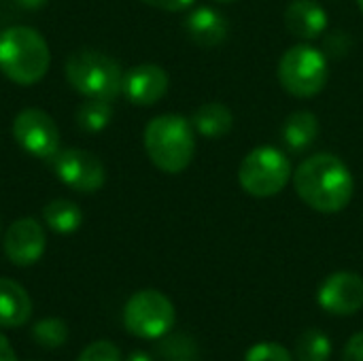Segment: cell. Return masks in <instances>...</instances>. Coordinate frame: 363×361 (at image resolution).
Returning <instances> with one entry per match:
<instances>
[{"instance_id":"25","label":"cell","mask_w":363,"mask_h":361,"mask_svg":"<svg viewBox=\"0 0 363 361\" xmlns=\"http://www.w3.org/2000/svg\"><path fill=\"white\" fill-rule=\"evenodd\" d=\"M342 361H363V332H357L351 336V340L345 347Z\"/></svg>"},{"instance_id":"11","label":"cell","mask_w":363,"mask_h":361,"mask_svg":"<svg viewBox=\"0 0 363 361\" xmlns=\"http://www.w3.org/2000/svg\"><path fill=\"white\" fill-rule=\"evenodd\" d=\"M319 304L338 317L355 315L363 306V279L355 272H334L319 289Z\"/></svg>"},{"instance_id":"4","label":"cell","mask_w":363,"mask_h":361,"mask_svg":"<svg viewBox=\"0 0 363 361\" xmlns=\"http://www.w3.org/2000/svg\"><path fill=\"white\" fill-rule=\"evenodd\" d=\"M64 74L74 91L87 100L113 102L121 94L123 70L117 60L94 49H79L68 55Z\"/></svg>"},{"instance_id":"30","label":"cell","mask_w":363,"mask_h":361,"mask_svg":"<svg viewBox=\"0 0 363 361\" xmlns=\"http://www.w3.org/2000/svg\"><path fill=\"white\" fill-rule=\"evenodd\" d=\"M357 4H359V9H362V13H363V0H357Z\"/></svg>"},{"instance_id":"16","label":"cell","mask_w":363,"mask_h":361,"mask_svg":"<svg viewBox=\"0 0 363 361\" xmlns=\"http://www.w3.org/2000/svg\"><path fill=\"white\" fill-rule=\"evenodd\" d=\"M191 126L204 138H223L232 132L234 115L221 102H206L200 104L191 115Z\"/></svg>"},{"instance_id":"15","label":"cell","mask_w":363,"mask_h":361,"mask_svg":"<svg viewBox=\"0 0 363 361\" xmlns=\"http://www.w3.org/2000/svg\"><path fill=\"white\" fill-rule=\"evenodd\" d=\"M32 317L28 291L13 279L0 277V328H19Z\"/></svg>"},{"instance_id":"6","label":"cell","mask_w":363,"mask_h":361,"mask_svg":"<svg viewBox=\"0 0 363 361\" xmlns=\"http://www.w3.org/2000/svg\"><path fill=\"white\" fill-rule=\"evenodd\" d=\"M291 174L289 157L281 149L264 145L245 155L238 168V183L253 198H272L285 189Z\"/></svg>"},{"instance_id":"28","label":"cell","mask_w":363,"mask_h":361,"mask_svg":"<svg viewBox=\"0 0 363 361\" xmlns=\"http://www.w3.org/2000/svg\"><path fill=\"white\" fill-rule=\"evenodd\" d=\"M45 2H47V0H13L15 6L26 9V11H38V9L45 6Z\"/></svg>"},{"instance_id":"29","label":"cell","mask_w":363,"mask_h":361,"mask_svg":"<svg viewBox=\"0 0 363 361\" xmlns=\"http://www.w3.org/2000/svg\"><path fill=\"white\" fill-rule=\"evenodd\" d=\"M125 361H153L147 353H143V351H134V353H130L128 355V360Z\"/></svg>"},{"instance_id":"3","label":"cell","mask_w":363,"mask_h":361,"mask_svg":"<svg viewBox=\"0 0 363 361\" xmlns=\"http://www.w3.org/2000/svg\"><path fill=\"white\" fill-rule=\"evenodd\" d=\"M51 64L49 45L30 26H13L0 32V70L17 85L38 83Z\"/></svg>"},{"instance_id":"24","label":"cell","mask_w":363,"mask_h":361,"mask_svg":"<svg viewBox=\"0 0 363 361\" xmlns=\"http://www.w3.org/2000/svg\"><path fill=\"white\" fill-rule=\"evenodd\" d=\"M323 53H325V57H342V55H347L349 51H351V38H349V34H345V32H340V30H336V32H330L328 36H325V43H323Z\"/></svg>"},{"instance_id":"2","label":"cell","mask_w":363,"mask_h":361,"mask_svg":"<svg viewBox=\"0 0 363 361\" xmlns=\"http://www.w3.org/2000/svg\"><path fill=\"white\" fill-rule=\"evenodd\" d=\"M145 151L155 168L166 174L183 172L196 153V134L191 121L181 115H157L145 128Z\"/></svg>"},{"instance_id":"22","label":"cell","mask_w":363,"mask_h":361,"mask_svg":"<svg viewBox=\"0 0 363 361\" xmlns=\"http://www.w3.org/2000/svg\"><path fill=\"white\" fill-rule=\"evenodd\" d=\"M245 361H294V355L277 343H259L251 347L245 355Z\"/></svg>"},{"instance_id":"13","label":"cell","mask_w":363,"mask_h":361,"mask_svg":"<svg viewBox=\"0 0 363 361\" xmlns=\"http://www.w3.org/2000/svg\"><path fill=\"white\" fill-rule=\"evenodd\" d=\"M285 26L294 36L313 40L328 30V13L315 0H291L285 9Z\"/></svg>"},{"instance_id":"31","label":"cell","mask_w":363,"mask_h":361,"mask_svg":"<svg viewBox=\"0 0 363 361\" xmlns=\"http://www.w3.org/2000/svg\"><path fill=\"white\" fill-rule=\"evenodd\" d=\"M215 2H234V0H215Z\"/></svg>"},{"instance_id":"23","label":"cell","mask_w":363,"mask_h":361,"mask_svg":"<svg viewBox=\"0 0 363 361\" xmlns=\"http://www.w3.org/2000/svg\"><path fill=\"white\" fill-rule=\"evenodd\" d=\"M77 361H121V351L108 340H96L81 351Z\"/></svg>"},{"instance_id":"26","label":"cell","mask_w":363,"mask_h":361,"mask_svg":"<svg viewBox=\"0 0 363 361\" xmlns=\"http://www.w3.org/2000/svg\"><path fill=\"white\" fill-rule=\"evenodd\" d=\"M153 9H162V11H170V13H177V11H183L187 6H191L196 0H140Z\"/></svg>"},{"instance_id":"5","label":"cell","mask_w":363,"mask_h":361,"mask_svg":"<svg viewBox=\"0 0 363 361\" xmlns=\"http://www.w3.org/2000/svg\"><path fill=\"white\" fill-rule=\"evenodd\" d=\"M277 74L287 94L296 98H313L328 85L330 66L323 51L311 45H294L281 55Z\"/></svg>"},{"instance_id":"19","label":"cell","mask_w":363,"mask_h":361,"mask_svg":"<svg viewBox=\"0 0 363 361\" xmlns=\"http://www.w3.org/2000/svg\"><path fill=\"white\" fill-rule=\"evenodd\" d=\"M332 355V340L321 330H306L296 340L298 361H328Z\"/></svg>"},{"instance_id":"9","label":"cell","mask_w":363,"mask_h":361,"mask_svg":"<svg viewBox=\"0 0 363 361\" xmlns=\"http://www.w3.org/2000/svg\"><path fill=\"white\" fill-rule=\"evenodd\" d=\"M57 179L74 191L94 194L104 185L106 172L98 155L85 149H62L53 157Z\"/></svg>"},{"instance_id":"18","label":"cell","mask_w":363,"mask_h":361,"mask_svg":"<svg viewBox=\"0 0 363 361\" xmlns=\"http://www.w3.org/2000/svg\"><path fill=\"white\" fill-rule=\"evenodd\" d=\"M43 221L55 234H72L83 223V211L79 209L77 202L57 198V200H51L43 209Z\"/></svg>"},{"instance_id":"1","label":"cell","mask_w":363,"mask_h":361,"mask_svg":"<svg viewBox=\"0 0 363 361\" xmlns=\"http://www.w3.org/2000/svg\"><path fill=\"white\" fill-rule=\"evenodd\" d=\"M294 187L302 202L313 211L332 215L349 206L355 181L340 157L332 153H317L296 168Z\"/></svg>"},{"instance_id":"21","label":"cell","mask_w":363,"mask_h":361,"mask_svg":"<svg viewBox=\"0 0 363 361\" xmlns=\"http://www.w3.org/2000/svg\"><path fill=\"white\" fill-rule=\"evenodd\" d=\"M32 338L36 345H40L45 349H60L68 340V326L57 317L40 319L32 328Z\"/></svg>"},{"instance_id":"8","label":"cell","mask_w":363,"mask_h":361,"mask_svg":"<svg viewBox=\"0 0 363 361\" xmlns=\"http://www.w3.org/2000/svg\"><path fill=\"white\" fill-rule=\"evenodd\" d=\"M13 138L38 160H53L60 151V130L53 117L40 109H23L13 119Z\"/></svg>"},{"instance_id":"14","label":"cell","mask_w":363,"mask_h":361,"mask_svg":"<svg viewBox=\"0 0 363 361\" xmlns=\"http://www.w3.org/2000/svg\"><path fill=\"white\" fill-rule=\"evenodd\" d=\"M185 32L191 43L198 47H217L221 45L230 34V23L225 15H221L217 9L200 6L185 19Z\"/></svg>"},{"instance_id":"10","label":"cell","mask_w":363,"mask_h":361,"mask_svg":"<svg viewBox=\"0 0 363 361\" xmlns=\"http://www.w3.org/2000/svg\"><path fill=\"white\" fill-rule=\"evenodd\" d=\"M2 247L11 264L21 266V268L32 266L45 253V247H47L45 228L32 217L17 219L15 223L9 226Z\"/></svg>"},{"instance_id":"32","label":"cell","mask_w":363,"mask_h":361,"mask_svg":"<svg viewBox=\"0 0 363 361\" xmlns=\"http://www.w3.org/2000/svg\"><path fill=\"white\" fill-rule=\"evenodd\" d=\"M177 361H187V360H177Z\"/></svg>"},{"instance_id":"12","label":"cell","mask_w":363,"mask_h":361,"mask_svg":"<svg viewBox=\"0 0 363 361\" xmlns=\"http://www.w3.org/2000/svg\"><path fill=\"white\" fill-rule=\"evenodd\" d=\"M168 72L157 64H138L123 72L121 94L136 106H153L168 91Z\"/></svg>"},{"instance_id":"20","label":"cell","mask_w":363,"mask_h":361,"mask_svg":"<svg viewBox=\"0 0 363 361\" xmlns=\"http://www.w3.org/2000/svg\"><path fill=\"white\" fill-rule=\"evenodd\" d=\"M113 119V106L106 100H87L77 111V123L85 132H100Z\"/></svg>"},{"instance_id":"17","label":"cell","mask_w":363,"mask_h":361,"mask_svg":"<svg viewBox=\"0 0 363 361\" xmlns=\"http://www.w3.org/2000/svg\"><path fill=\"white\" fill-rule=\"evenodd\" d=\"M319 136V119L311 111H296L283 123V143L289 151H306Z\"/></svg>"},{"instance_id":"7","label":"cell","mask_w":363,"mask_h":361,"mask_svg":"<svg viewBox=\"0 0 363 361\" xmlns=\"http://www.w3.org/2000/svg\"><path fill=\"white\" fill-rule=\"evenodd\" d=\"M177 319L174 304L168 296L157 289H143L136 291L123 309V326L125 330L145 340L164 338Z\"/></svg>"},{"instance_id":"27","label":"cell","mask_w":363,"mask_h":361,"mask_svg":"<svg viewBox=\"0 0 363 361\" xmlns=\"http://www.w3.org/2000/svg\"><path fill=\"white\" fill-rule=\"evenodd\" d=\"M0 361H17L15 351H13V347L4 334H0Z\"/></svg>"}]
</instances>
